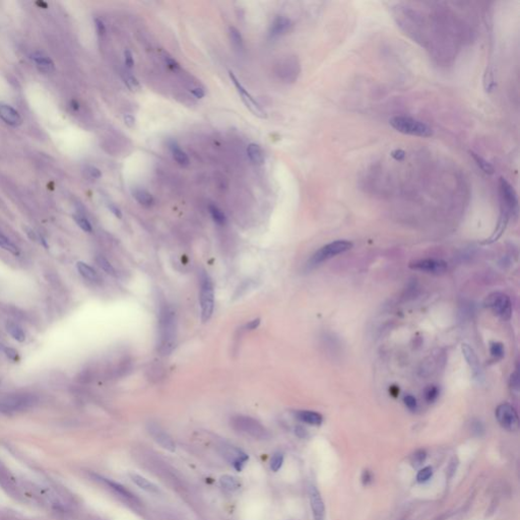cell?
I'll use <instances>...</instances> for the list:
<instances>
[{"instance_id": "obj_1", "label": "cell", "mask_w": 520, "mask_h": 520, "mask_svg": "<svg viewBox=\"0 0 520 520\" xmlns=\"http://www.w3.org/2000/svg\"><path fill=\"white\" fill-rule=\"evenodd\" d=\"M133 457L138 465L150 471L155 476L160 477L165 484L169 485L177 492L182 495H186L188 493L186 482L179 476L177 471H175L170 465H168V462L163 460L154 452L140 449L133 452Z\"/></svg>"}, {"instance_id": "obj_2", "label": "cell", "mask_w": 520, "mask_h": 520, "mask_svg": "<svg viewBox=\"0 0 520 520\" xmlns=\"http://www.w3.org/2000/svg\"><path fill=\"white\" fill-rule=\"evenodd\" d=\"M177 340V315L173 307L163 304L159 314L158 350L168 355L173 350Z\"/></svg>"}, {"instance_id": "obj_3", "label": "cell", "mask_w": 520, "mask_h": 520, "mask_svg": "<svg viewBox=\"0 0 520 520\" xmlns=\"http://www.w3.org/2000/svg\"><path fill=\"white\" fill-rule=\"evenodd\" d=\"M390 125L402 134L419 137H429L433 131L426 123L407 116H395L389 120Z\"/></svg>"}, {"instance_id": "obj_4", "label": "cell", "mask_w": 520, "mask_h": 520, "mask_svg": "<svg viewBox=\"0 0 520 520\" xmlns=\"http://www.w3.org/2000/svg\"><path fill=\"white\" fill-rule=\"evenodd\" d=\"M231 426L238 432L249 435L257 440H267L270 437L268 430L259 422L248 416H235L231 419Z\"/></svg>"}, {"instance_id": "obj_5", "label": "cell", "mask_w": 520, "mask_h": 520, "mask_svg": "<svg viewBox=\"0 0 520 520\" xmlns=\"http://www.w3.org/2000/svg\"><path fill=\"white\" fill-rule=\"evenodd\" d=\"M200 308L201 320L208 322L214 312L215 306V290L211 276L206 272H200Z\"/></svg>"}, {"instance_id": "obj_6", "label": "cell", "mask_w": 520, "mask_h": 520, "mask_svg": "<svg viewBox=\"0 0 520 520\" xmlns=\"http://www.w3.org/2000/svg\"><path fill=\"white\" fill-rule=\"evenodd\" d=\"M352 243L347 241V240H339L331 242L323 247H321L319 250H317L308 261V266L314 267L326 260L330 259L332 257H336L337 255L343 254L345 252L351 249Z\"/></svg>"}, {"instance_id": "obj_7", "label": "cell", "mask_w": 520, "mask_h": 520, "mask_svg": "<svg viewBox=\"0 0 520 520\" xmlns=\"http://www.w3.org/2000/svg\"><path fill=\"white\" fill-rule=\"evenodd\" d=\"M486 306L500 319L506 321L512 316V303L508 295L502 292H495L486 299Z\"/></svg>"}, {"instance_id": "obj_8", "label": "cell", "mask_w": 520, "mask_h": 520, "mask_svg": "<svg viewBox=\"0 0 520 520\" xmlns=\"http://www.w3.org/2000/svg\"><path fill=\"white\" fill-rule=\"evenodd\" d=\"M496 419L502 428L508 431H515L518 428V415L516 410L509 403L504 402L497 406Z\"/></svg>"}, {"instance_id": "obj_9", "label": "cell", "mask_w": 520, "mask_h": 520, "mask_svg": "<svg viewBox=\"0 0 520 520\" xmlns=\"http://www.w3.org/2000/svg\"><path fill=\"white\" fill-rule=\"evenodd\" d=\"M219 454L230 462L237 471H241L245 462L249 459V456L240 450L239 448L230 445L228 443H221L218 445Z\"/></svg>"}, {"instance_id": "obj_10", "label": "cell", "mask_w": 520, "mask_h": 520, "mask_svg": "<svg viewBox=\"0 0 520 520\" xmlns=\"http://www.w3.org/2000/svg\"><path fill=\"white\" fill-rule=\"evenodd\" d=\"M499 189L503 206L505 207L504 211L507 212L508 214L516 213L518 208V200L513 186H511V184L504 178H500Z\"/></svg>"}, {"instance_id": "obj_11", "label": "cell", "mask_w": 520, "mask_h": 520, "mask_svg": "<svg viewBox=\"0 0 520 520\" xmlns=\"http://www.w3.org/2000/svg\"><path fill=\"white\" fill-rule=\"evenodd\" d=\"M229 76H230V79L232 81V83L234 84V86L237 88L238 92L240 94L241 98H242V101L243 103L245 104V106L257 117L259 118H266V113L265 111L261 108L259 106V104L252 98V96L244 88V87L240 84V82L238 81V79L235 77V75L230 71L229 72Z\"/></svg>"}, {"instance_id": "obj_12", "label": "cell", "mask_w": 520, "mask_h": 520, "mask_svg": "<svg viewBox=\"0 0 520 520\" xmlns=\"http://www.w3.org/2000/svg\"><path fill=\"white\" fill-rule=\"evenodd\" d=\"M410 267L412 269L423 271V272L440 274V273H443L447 270L448 265L443 260L428 258V259L416 260L410 264Z\"/></svg>"}, {"instance_id": "obj_13", "label": "cell", "mask_w": 520, "mask_h": 520, "mask_svg": "<svg viewBox=\"0 0 520 520\" xmlns=\"http://www.w3.org/2000/svg\"><path fill=\"white\" fill-rule=\"evenodd\" d=\"M147 432L151 435V437L164 449L174 452L176 450V445L172 439V437L167 433L164 429H162L158 424L156 423H148L147 424Z\"/></svg>"}, {"instance_id": "obj_14", "label": "cell", "mask_w": 520, "mask_h": 520, "mask_svg": "<svg viewBox=\"0 0 520 520\" xmlns=\"http://www.w3.org/2000/svg\"><path fill=\"white\" fill-rule=\"evenodd\" d=\"M2 400L8 405L13 414L15 412H20L28 408L29 406H32L37 401V398L32 394H16L7 396Z\"/></svg>"}, {"instance_id": "obj_15", "label": "cell", "mask_w": 520, "mask_h": 520, "mask_svg": "<svg viewBox=\"0 0 520 520\" xmlns=\"http://www.w3.org/2000/svg\"><path fill=\"white\" fill-rule=\"evenodd\" d=\"M102 479L120 499H122L123 501L127 502L129 505H131L134 508H136V509L140 507V505H141L140 501L130 491H128L126 488H124L120 484H117V482L112 481L110 479H106V478H102Z\"/></svg>"}, {"instance_id": "obj_16", "label": "cell", "mask_w": 520, "mask_h": 520, "mask_svg": "<svg viewBox=\"0 0 520 520\" xmlns=\"http://www.w3.org/2000/svg\"><path fill=\"white\" fill-rule=\"evenodd\" d=\"M309 499L314 520H324L325 506L318 489L314 486L309 488Z\"/></svg>"}, {"instance_id": "obj_17", "label": "cell", "mask_w": 520, "mask_h": 520, "mask_svg": "<svg viewBox=\"0 0 520 520\" xmlns=\"http://www.w3.org/2000/svg\"><path fill=\"white\" fill-rule=\"evenodd\" d=\"M461 349H462L463 356L466 358V361H467L468 365L470 366V368L472 370V373H473L474 377L476 379H478V380L481 379L482 378V369H481L479 360H478L477 354L474 350V348L470 347L467 344H462Z\"/></svg>"}, {"instance_id": "obj_18", "label": "cell", "mask_w": 520, "mask_h": 520, "mask_svg": "<svg viewBox=\"0 0 520 520\" xmlns=\"http://www.w3.org/2000/svg\"><path fill=\"white\" fill-rule=\"evenodd\" d=\"M299 71H300L299 63L294 58H289V59L285 60L284 63L281 64L280 75H281L282 79H284L288 83L294 82L297 79Z\"/></svg>"}, {"instance_id": "obj_19", "label": "cell", "mask_w": 520, "mask_h": 520, "mask_svg": "<svg viewBox=\"0 0 520 520\" xmlns=\"http://www.w3.org/2000/svg\"><path fill=\"white\" fill-rule=\"evenodd\" d=\"M0 118L8 125L16 127L23 123L21 114L11 106L6 104H0Z\"/></svg>"}, {"instance_id": "obj_20", "label": "cell", "mask_w": 520, "mask_h": 520, "mask_svg": "<svg viewBox=\"0 0 520 520\" xmlns=\"http://www.w3.org/2000/svg\"><path fill=\"white\" fill-rule=\"evenodd\" d=\"M31 57H32V60L35 62L36 67L38 68V70L40 72L45 73V75H48V73H52L55 70L54 62L51 60L50 57H48L47 55H45L42 52L36 51V52L32 53Z\"/></svg>"}, {"instance_id": "obj_21", "label": "cell", "mask_w": 520, "mask_h": 520, "mask_svg": "<svg viewBox=\"0 0 520 520\" xmlns=\"http://www.w3.org/2000/svg\"><path fill=\"white\" fill-rule=\"evenodd\" d=\"M292 24H291V21L288 18V17H285V16H277L272 25H271V28H270V36L271 37H278V36H282L284 35L285 33H287L290 28H291Z\"/></svg>"}, {"instance_id": "obj_22", "label": "cell", "mask_w": 520, "mask_h": 520, "mask_svg": "<svg viewBox=\"0 0 520 520\" xmlns=\"http://www.w3.org/2000/svg\"><path fill=\"white\" fill-rule=\"evenodd\" d=\"M129 477L130 479L136 486H138L140 489L146 491L147 493H151V494H160L161 493V490L154 482L150 481L145 477H141V476L134 474V473H130Z\"/></svg>"}, {"instance_id": "obj_23", "label": "cell", "mask_w": 520, "mask_h": 520, "mask_svg": "<svg viewBox=\"0 0 520 520\" xmlns=\"http://www.w3.org/2000/svg\"><path fill=\"white\" fill-rule=\"evenodd\" d=\"M296 418L303 423L313 426H319L323 422V418L320 414L311 411H298L296 413Z\"/></svg>"}, {"instance_id": "obj_24", "label": "cell", "mask_w": 520, "mask_h": 520, "mask_svg": "<svg viewBox=\"0 0 520 520\" xmlns=\"http://www.w3.org/2000/svg\"><path fill=\"white\" fill-rule=\"evenodd\" d=\"M169 147L173 154L174 160L178 163V165H180L181 167H188L189 166L190 161H189L188 156L179 147V145L177 144L176 141L170 140Z\"/></svg>"}, {"instance_id": "obj_25", "label": "cell", "mask_w": 520, "mask_h": 520, "mask_svg": "<svg viewBox=\"0 0 520 520\" xmlns=\"http://www.w3.org/2000/svg\"><path fill=\"white\" fill-rule=\"evenodd\" d=\"M133 197L136 199V201L141 205L144 208H151L155 203L154 196L146 190L137 188L133 191Z\"/></svg>"}, {"instance_id": "obj_26", "label": "cell", "mask_w": 520, "mask_h": 520, "mask_svg": "<svg viewBox=\"0 0 520 520\" xmlns=\"http://www.w3.org/2000/svg\"><path fill=\"white\" fill-rule=\"evenodd\" d=\"M219 484H220V487L226 492H230V493H233V492L239 490L241 487V482L238 477L229 476V475H225V476L220 477Z\"/></svg>"}, {"instance_id": "obj_27", "label": "cell", "mask_w": 520, "mask_h": 520, "mask_svg": "<svg viewBox=\"0 0 520 520\" xmlns=\"http://www.w3.org/2000/svg\"><path fill=\"white\" fill-rule=\"evenodd\" d=\"M247 154L253 164L262 165L264 163V154L258 144L250 143L247 147Z\"/></svg>"}, {"instance_id": "obj_28", "label": "cell", "mask_w": 520, "mask_h": 520, "mask_svg": "<svg viewBox=\"0 0 520 520\" xmlns=\"http://www.w3.org/2000/svg\"><path fill=\"white\" fill-rule=\"evenodd\" d=\"M77 267H78V270L79 272L84 276L86 277L88 281H91V282H98L100 280L98 273L96 272V270L87 265V263L83 262V261H80L77 263Z\"/></svg>"}, {"instance_id": "obj_29", "label": "cell", "mask_w": 520, "mask_h": 520, "mask_svg": "<svg viewBox=\"0 0 520 520\" xmlns=\"http://www.w3.org/2000/svg\"><path fill=\"white\" fill-rule=\"evenodd\" d=\"M6 330L12 337V339L15 340L16 342L23 343L26 341V335H25L24 330L22 329V327L18 326L17 324H15L13 322H8L6 324Z\"/></svg>"}, {"instance_id": "obj_30", "label": "cell", "mask_w": 520, "mask_h": 520, "mask_svg": "<svg viewBox=\"0 0 520 520\" xmlns=\"http://www.w3.org/2000/svg\"><path fill=\"white\" fill-rule=\"evenodd\" d=\"M471 156L473 157V159L475 160V162L477 163L478 168L485 172L486 174H493L494 173V167L492 166L491 163H489L487 160H485L482 157H480L479 155H477L474 152H471Z\"/></svg>"}, {"instance_id": "obj_31", "label": "cell", "mask_w": 520, "mask_h": 520, "mask_svg": "<svg viewBox=\"0 0 520 520\" xmlns=\"http://www.w3.org/2000/svg\"><path fill=\"white\" fill-rule=\"evenodd\" d=\"M229 35H230V39H231L232 43L234 45V47L237 50H243V48H244L243 38H242L240 32L235 27H230L229 28Z\"/></svg>"}, {"instance_id": "obj_32", "label": "cell", "mask_w": 520, "mask_h": 520, "mask_svg": "<svg viewBox=\"0 0 520 520\" xmlns=\"http://www.w3.org/2000/svg\"><path fill=\"white\" fill-rule=\"evenodd\" d=\"M209 210H210V213H211V216L213 217V219L217 222V225L219 226H222L226 224L227 221V218L225 214L217 208V206H214V205H211L209 207Z\"/></svg>"}, {"instance_id": "obj_33", "label": "cell", "mask_w": 520, "mask_h": 520, "mask_svg": "<svg viewBox=\"0 0 520 520\" xmlns=\"http://www.w3.org/2000/svg\"><path fill=\"white\" fill-rule=\"evenodd\" d=\"M96 261L98 263V265L108 274H111V275H115V269L113 267V265L108 261V259L106 257H104L103 255H98L96 257Z\"/></svg>"}, {"instance_id": "obj_34", "label": "cell", "mask_w": 520, "mask_h": 520, "mask_svg": "<svg viewBox=\"0 0 520 520\" xmlns=\"http://www.w3.org/2000/svg\"><path fill=\"white\" fill-rule=\"evenodd\" d=\"M0 247L12 254H18V250H17L16 246L8 238H6L2 234H0Z\"/></svg>"}, {"instance_id": "obj_35", "label": "cell", "mask_w": 520, "mask_h": 520, "mask_svg": "<svg viewBox=\"0 0 520 520\" xmlns=\"http://www.w3.org/2000/svg\"><path fill=\"white\" fill-rule=\"evenodd\" d=\"M426 457H427V453L425 450H417L413 456H412V463L415 468H418L420 466H422L425 460H426Z\"/></svg>"}, {"instance_id": "obj_36", "label": "cell", "mask_w": 520, "mask_h": 520, "mask_svg": "<svg viewBox=\"0 0 520 520\" xmlns=\"http://www.w3.org/2000/svg\"><path fill=\"white\" fill-rule=\"evenodd\" d=\"M284 455L282 453H274L270 460V469L272 472H277L283 467Z\"/></svg>"}, {"instance_id": "obj_37", "label": "cell", "mask_w": 520, "mask_h": 520, "mask_svg": "<svg viewBox=\"0 0 520 520\" xmlns=\"http://www.w3.org/2000/svg\"><path fill=\"white\" fill-rule=\"evenodd\" d=\"M73 218H75L76 222L78 224V226H79L82 230H84L85 232L90 233V232L92 231V227H91V225H90V222L88 221V219H87V217H85L84 216H81V215H76V216L73 217Z\"/></svg>"}, {"instance_id": "obj_38", "label": "cell", "mask_w": 520, "mask_h": 520, "mask_svg": "<svg viewBox=\"0 0 520 520\" xmlns=\"http://www.w3.org/2000/svg\"><path fill=\"white\" fill-rule=\"evenodd\" d=\"M433 475V470L431 467H426L424 468L423 470H421L418 475H417V479L419 482H425L427 480H429L431 477Z\"/></svg>"}, {"instance_id": "obj_39", "label": "cell", "mask_w": 520, "mask_h": 520, "mask_svg": "<svg viewBox=\"0 0 520 520\" xmlns=\"http://www.w3.org/2000/svg\"><path fill=\"white\" fill-rule=\"evenodd\" d=\"M490 350H491L492 356L494 358H496V359H500V358H502L504 356V347L500 343H493L491 345Z\"/></svg>"}, {"instance_id": "obj_40", "label": "cell", "mask_w": 520, "mask_h": 520, "mask_svg": "<svg viewBox=\"0 0 520 520\" xmlns=\"http://www.w3.org/2000/svg\"><path fill=\"white\" fill-rule=\"evenodd\" d=\"M439 390L436 386H430L425 391V397L428 402H433L434 400L438 397Z\"/></svg>"}, {"instance_id": "obj_41", "label": "cell", "mask_w": 520, "mask_h": 520, "mask_svg": "<svg viewBox=\"0 0 520 520\" xmlns=\"http://www.w3.org/2000/svg\"><path fill=\"white\" fill-rule=\"evenodd\" d=\"M404 404L406 405V407L411 411H415L418 406V402H417V399L416 397H414L413 395H406L404 396Z\"/></svg>"}, {"instance_id": "obj_42", "label": "cell", "mask_w": 520, "mask_h": 520, "mask_svg": "<svg viewBox=\"0 0 520 520\" xmlns=\"http://www.w3.org/2000/svg\"><path fill=\"white\" fill-rule=\"evenodd\" d=\"M164 59H165L166 64H167V65H168L171 69H173V70H177V69H179V68H180L179 63H178V62H177L174 58H172L171 56H169V55H165Z\"/></svg>"}, {"instance_id": "obj_43", "label": "cell", "mask_w": 520, "mask_h": 520, "mask_svg": "<svg viewBox=\"0 0 520 520\" xmlns=\"http://www.w3.org/2000/svg\"><path fill=\"white\" fill-rule=\"evenodd\" d=\"M125 84H126V85H127V87H129L130 89H132V90L138 89V88L140 87V86H139V83L137 82V80H136L135 78L131 77V76L127 77V79H126V81H125Z\"/></svg>"}, {"instance_id": "obj_44", "label": "cell", "mask_w": 520, "mask_h": 520, "mask_svg": "<svg viewBox=\"0 0 520 520\" xmlns=\"http://www.w3.org/2000/svg\"><path fill=\"white\" fill-rule=\"evenodd\" d=\"M124 60H125V64L128 68H132L133 67V64H134V61H133V56H132V53L130 50H125L124 52Z\"/></svg>"}, {"instance_id": "obj_45", "label": "cell", "mask_w": 520, "mask_h": 520, "mask_svg": "<svg viewBox=\"0 0 520 520\" xmlns=\"http://www.w3.org/2000/svg\"><path fill=\"white\" fill-rule=\"evenodd\" d=\"M87 174L89 175V177H91V178H94V179H99V178L102 176L101 171H100L98 168H96V167H91V166L87 167Z\"/></svg>"}, {"instance_id": "obj_46", "label": "cell", "mask_w": 520, "mask_h": 520, "mask_svg": "<svg viewBox=\"0 0 520 520\" xmlns=\"http://www.w3.org/2000/svg\"><path fill=\"white\" fill-rule=\"evenodd\" d=\"M95 22H96V29H97L98 34L100 36H104L105 33H106V28H105L104 23L101 20H99V18H97Z\"/></svg>"}, {"instance_id": "obj_47", "label": "cell", "mask_w": 520, "mask_h": 520, "mask_svg": "<svg viewBox=\"0 0 520 520\" xmlns=\"http://www.w3.org/2000/svg\"><path fill=\"white\" fill-rule=\"evenodd\" d=\"M4 352L6 355V357L12 361H15L17 360V351L13 348H10V347H5L4 348Z\"/></svg>"}, {"instance_id": "obj_48", "label": "cell", "mask_w": 520, "mask_h": 520, "mask_svg": "<svg viewBox=\"0 0 520 520\" xmlns=\"http://www.w3.org/2000/svg\"><path fill=\"white\" fill-rule=\"evenodd\" d=\"M259 325L260 318H255V319H253V320H251V321H249V322L247 323L246 328H247V329H249V330H254V329H256Z\"/></svg>"}, {"instance_id": "obj_49", "label": "cell", "mask_w": 520, "mask_h": 520, "mask_svg": "<svg viewBox=\"0 0 520 520\" xmlns=\"http://www.w3.org/2000/svg\"><path fill=\"white\" fill-rule=\"evenodd\" d=\"M108 209L115 215V217H118V218H121L122 217V213L121 211L114 205V203H109L108 205Z\"/></svg>"}, {"instance_id": "obj_50", "label": "cell", "mask_w": 520, "mask_h": 520, "mask_svg": "<svg viewBox=\"0 0 520 520\" xmlns=\"http://www.w3.org/2000/svg\"><path fill=\"white\" fill-rule=\"evenodd\" d=\"M124 122L128 127L131 128L135 125V118L131 114H126V115H124Z\"/></svg>"}, {"instance_id": "obj_51", "label": "cell", "mask_w": 520, "mask_h": 520, "mask_svg": "<svg viewBox=\"0 0 520 520\" xmlns=\"http://www.w3.org/2000/svg\"><path fill=\"white\" fill-rule=\"evenodd\" d=\"M191 92H192V94H193V95H194L197 99H201V98H203V97H205V95H206V94H205V90H203L202 88H200V87H195V88H192V89H191Z\"/></svg>"}, {"instance_id": "obj_52", "label": "cell", "mask_w": 520, "mask_h": 520, "mask_svg": "<svg viewBox=\"0 0 520 520\" xmlns=\"http://www.w3.org/2000/svg\"><path fill=\"white\" fill-rule=\"evenodd\" d=\"M392 157H393L395 160H397V161H401L402 159H404L405 154H404V152H402L401 150H396V151H394V152L392 153Z\"/></svg>"}, {"instance_id": "obj_53", "label": "cell", "mask_w": 520, "mask_h": 520, "mask_svg": "<svg viewBox=\"0 0 520 520\" xmlns=\"http://www.w3.org/2000/svg\"><path fill=\"white\" fill-rule=\"evenodd\" d=\"M372 480V476L368 471H365L363 474V482L364 485H368Z\"/></svg>"}, {"instance_id": "obj_54", "label": "cell", "mask_w": 520, "mask_h": 520, "mask_svg": "<svg viewBox=\"0 0 520 520\" xmlns=\"http://www.w3.org/2000/svg\"><path fill=\"white\" fill-rule=\"evenodd\" d=\"M296 434H297L299 437L304 438V437H306L307 432H306V430H304L302 427H297V428H296Z\"/></svg>"}, {"instance_id": "obj_55", "label": "cell", "mask_w": 520, "mask_h": 520, "mask_svg": "<svg viewBox=\"0 0 520 520\" xmlns=\"http://www.w3.org/2000/svg\"><path fill=\"white\" fill-rule=\"evenodd\" d=\"M71 108L76 109V110L79 109V104L77 103V101H71Z\"/></svg>"}]
</instances>
